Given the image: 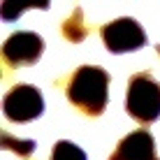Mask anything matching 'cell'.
I'll return each instance as SVG.
<instances>
[{"label":"cell","instance_id":"6da1fadb","mask_svg":"<svg viewBox=\"0 0 160 160\" xmlns=\"http://www.w3.org/2000/svg\"><path fill=\"white\" fill-rule=\"evenodd\" d=\"M107 88H109L107 72L102 68L84 65L72 74L68 84V100L88 116H98L107 104Z\"/></svg>","mask_w":160,"mask_h":160},{"label":"cell","instance_id":"7a4b0ae2","mask_svg":"<svg viewBox=\"0 0 160 160\" xmlns=\"http://www.w3.org/2000/svg\"><path fill=\"white\" fill-rule=\"evenodd\" d=\"M125 109L139 123H153L160 116V84L146 72L135 74L128 84Z\"/></svg>","mask_w":160,"mask_h":160},{"label":"cell","instance_id":"3957f363","mask_svg":"<svg viewBox=\"0 0 160 160\" xmlns=\"http://www.w3.org/2000/svg\"><path fill=\"white\" fill-rule=\"evenodd\" d=\"M44 109V100L40 88L28 86V84H19L14 88H9V93L2 100V112L9 121H16V123H26V121H32L42 114Z\"/></svg>","mask_w":160,"mask_h":160},{"label":"cell","instance_id":"277c9868","mask_svg":"<svg viewBox=\"0 0 160 160\" xmlns=\"http://www.w3.org/2000/svg\"><path fill=\"white\" fill-rule=\"evenodd\" d=\"M102 40L104 47L114 53H123V51H135V49L146 44V35L142 30V26L135 19H116L112 23H107L102 28Z\"/></svg>","mask_w":160,"mask_h":160},{"label":"cell","instance_id":"5b68a950","mask_svg":"<svg viewBox=\"0 0 160 160\" xmlns=\"http://www.w3.org/2000/svg\"><path fill=\"white\" fill-rule=\"evenodd\" d=\"M44 51V40L37 32H14L2 44V60L9 68L32 65Z\"/></svg>","mask_w":160,"mask_h":160},{"label":"cell","instance_id":"8992f818","mask_svg":"<svg viewBox=\"0 0 160 160\" xmlns=\"http://www.w3.org/2000/svg\"><path fill=\"white\" fill-rule=\"evenodd\" d=\"M109 160H156V144L146 130H135L121 139Z\"/></svg>","mask_w":160,"mask_h":160},{"label":"cell","instance_id":"52a82bcc","mask_svg":"<svg viewBox=\"0 0 160 160\" xmlns=\"http://www.w3.org/2000/svg\"><path fill=\"white\" fill-rule=\"evenodd\" d=\"M86 21H84V14H81V9H74L72 14H70V19L63 23V35L68 37L70 42H81L86 37Z\"/></svg>","mask_w":160,"mask_h":160},{"label":"cell","instance_id":"ba28073f","mask_svg":"<svg viewBox=\"0 0 160 160\" xmlns=\"http://www.w3.org/2000/svg\"><path fill=\"white\" fill-rule=\"evenodd\" d=\"M0 146L7 148V151L19 153L21 158H28L32 153V148H35V142H30V139H16V137H12L9 132H2V137H0Z\"/></svg>","mask_w":160,"mask_h":160},{"label":"cell","instance_id":"9c48e42d","mask_svg":"<svg viewBox=\"0 0 160 160\" xmlns=\"http://www.w3.org/2000/svg\"><path fill=\"white\" fill-rule=\"evenodd\" d=\"M51 160H86V153L72 142H58L51 151Z\"/></svg>","mask_w":160,"mask_h":160},{"label":"cell","instance_id":"30bf717a","mask_svg":"<svg viewBox=\"0 0 160 160\" xmlns=\"http://www.w3.org/2000/svg\"><path fill=\"white\" fill-rule=\"evenodd\" d=\"M30 9V5H14V2H5L2 5V19L5 21H14L21 12Z\"/></svg>","mask_w":160,"mask_h":160}]
</instances>
